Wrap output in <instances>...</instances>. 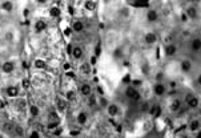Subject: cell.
Returning a JSON list of instances; mask_svg holds the SVG:
<instances>
[{
  "label": "cell",
  "mask_w": 201,
  "mask_h": 138,
  "mask_svg": "<svg viewBox=\"0 0 201 138\" xmlns=\"http://www.w3.org/2000/svg\"><path fill=\"white\" fill-rule=\"evenodd\" d=\"M72 28L71 27H67V28H65L64 29V36H67V37H69V36H71V34H72Z\"/></svg>",
  "instance_id": "34"
},
{
  "label": "cell",
  "mask_w": 201,
  "mask_h": 138,
  "mask_svg": "<svg viewBox=\"0 0 201 138\" xmlns=\"http://www.w3.org/2000/svg\"><path fill=\"white\" fill-rule=\"evenodd\" d=\"M69 134H71V136H73V137H75V136H77V134H80V131H79V130H72L71 133H69Z\"/></svg>",
  "instance_id": "40"
},
{
  "label": "cell",
  "mask_w": 201,
  "mask_h": 138,
  "mask_svg": "<svg viewBox=\"0 0 201 138\" xmlns=\"http://www.w3.org/2000/svg\"><path fill=\"white\" fill-rule=\"evenodd\" d=\"M96 6H97L96 2H91V0L84 2V8L87 9V11H95V9H96Z\"/></svg>",
  "instance_id": "21"
},
{
  "label": "cell",
  "mask_w": 201,
  "mask_h": 138,
  "mask_svg": "<svg viewBox=\"0 0 201 138\" xmlns=\"http://www.w3.org/2000/svg\"><path fill=\"white\" fill-rule=\"evenodd\" d=\"M176 52H177V47H176L174 44H168V45H165L164 53L167 57H173L176 55Z\"/></svg>",
  "instance_id": "5"
},
{
  "label": "cell",
  "mask_w": 201,
  "mask_h": 138,
  "mask_svg": "<svg viewBox=\"0 0 201 138\" xmlns=\"http://www.w3.org/2000/svg\"><path fill=\"white\" fill-rule=\"evenodd\" d=\"M181 20H183V21H187V20H188V16L185 15V12L181 15Z\"/></svg>",
  "instance_id": "41"
},
{
  "label": "cell",
  "mask_w": 201,
  "mask_h": 138,
  "mask_svg": "<svg viewBox=\"0 0 201 138\" xmlns=\"http://www.w3.org/2000/svg\"><path fill=\"white\" fill-rule=\"evenodd\" d=\"M60 13H61V11H60L59 7H51V8H49V16H51V17L56 19V17L60 16Z\"/></svg>",
  "instance_id": "24"
},
{
  "label": "cell",
  "mask_w": 201,
  "mask_h": 138,
  "mask_svg": "<svg viewBox=\"0 0 201 138\" xmlns=\"http://www.w3.org/2000/svg\"><path fill=\"white\" fill-rule=\"evenodd\" d=\"M180 108H181V100L180 98H174V100L172 101V104H170V110H172L173 113L179 112Z\"/></svg>",
  "instance_id": "18"
},
{
  "label": "cell",
  "mask_w": 201,
  "mask_h": 138,
  "mask_svg": "<svg viewBox=\"0 0 201 138\" xmlns=\"http://www.w3.org/2000/svg\"><path fill=\"white\" fill-rule=\"evenodd\" d=\"M29 113H31L32 117H37L39 113H40V109L37 108V105H31L29 106Z\"/></svg>",
  "instance_id": "28"
},
{
  "label": "cell",
  "mask_w": 201,
  "mask_h": 138,
  "mask_svg": "<svg viewBox=\"0 0 201 138\" xmlns=\"http://www.w3.org/2000/svg\"><path fill=\"white\" fill-rule=\"evenodd\" d=\"M75 98H76V94H75V92L68 90V92H67V100H68V101H73Z\"/></svg>",
  "instance_id": "31"
},
{
  "label": "cell",
  "mask_w": 201,
  "mask_h": 138,
  "mask_svg": "<svg viewBox=\"0 0 201 138\" xmlns=\"http://www.w3.org/2000/svg\"><path fill=\"white\" fill-rule=\"evenodd\" d=\"M71 69H72V65H71V64H69V62H65L64 64V71H71Z\"/></svg>",
  "instance_id": "37"
},
{
  "label": "cell",
  "mask_w": 201,
  "mask_h": 138,
  "mask_svg": "<svg viewBox=\"0 0 201 138\" xmlns=\"http://www.w3.org/2000/svg\"><path fill=\"white\" fill-rule=\"evenodd\" d=\"M68 11L71 12V13H73V9H72V7H68Z\"/></svg>",
  "instance_id": "46"
},
{
  "label": "cell",
  "mask_w": 201,
  "mask_h": 138,
  "mask_svg": "<svg viewBox=\"0 0 201 138\" xmlns=\"http://www.w3.org/2000/svg\"><path fill=\"white\" fill-rule=\"evenodd\" d=\"M59 126V122H49V124L47 125V127H48V129H56V127Z\"/></svg>",
  "instance_id": "35"
},
{
  "label": "cell",
  "mask_w": 201,
  "mask_h": 138,
  "mask_svg": "<svg viewBox=\"0 0 201 138\" xmlns=\"http://www.w3.org/2000/svg\"><path fill=\"white\" fill-rule=\"evenodd\" d=\"M6 37H7V40H8V41H11V40H12V34H11V33H7V34H6Z\"/></svg>",
  "instance_id": "42"
},
{
  "label": "cell",
  "mask_w": 201,
  "mask_h": 138,
  "mask_svg": "<svg viewBox=\"0 0 201 138\" xmlns=\"http://www.w3.org/2000/svg\"><path fill=\"white\" fill-rule=\"evenodd\" d=\"M160 113H161V108H160L159 105H152L149 109V114L153 116V117H159Z\"/></svg>",
  "instance_id": "20"
},
{
  "label": "cell",
  "mask_w": 201,
  "mask_h": 138,
  "mask_svg": "<svg viewBox=\"0 0 201 138\" xmlns=\"http://www.w3.org/2000/svg\"><path fill=\"white\" fill-rule=\"evenodd\" d=\"M87 121H88L87 113H85V112H80L79 114H77V122H79L80 125H85V124H87Z\"/></svg>",
  "instance_id": "19"
},
{
  "label": "cell",
  "mask_w": 201,
  "mask_h": 138,
  "mask_svg": "<svg viewBox=\"0 0 201 138\" xmlns=\"http://www.w3.org/2000/svg\"><path fill=\"white\" fill-rule=\"evenodd\" d=\"M0 138H6V136H2V134H0Z\"/></svg>",
  "instance_id": "47"
},
{
  "label": "cell",
  "mask_w": 201,
  "mask_h": 138,
  "mask_svg": "<svg viewBox=\"0 0 201 138\" xmlns=\"http://www.w3.org/2000/svg\"><path fill=\"white\" fill-rule=\"evenodd\" d=\"M196 138H201V130L197 131V136H196Z\"/></svg>",
  "instance_id": "45"
},
{
  "label": "cell",
  "mask_w": 201,
  "mask_h": 138,
  "mask_svg": "<svg viewBox=\"0 0 201 138\" xmlns=\"http://www.w3.org/2000/svg\"><path fill=\"white\" fill-rule=\"evenodd\" d=\"M6 94L11 98H16L19 96V88L17 86H8L6 89Z\"/></svg>",
  "instance_id": "10"
},
{
  "label": "cell",
  "mask_w": 201,
  "mask_h": 138,
  "mask_svg": "<svg viewBox=\"0 0 201 138\" xmlns=\"http://www.w3.org/2000/svg\"><path fill=\"white\" fill-rule=\"evenodd\" d=\"M47 29V23L42 20V19H39V20H36V23H35V31H36L37 33L39 32H43Z\"/></svg>",
  "instance_id": "12"
},
{
  "label": "cell",
  "mask_w": 201,
  "mask_h": 138,
  "mask_svg": "<svg viewBox=\"0 0 201 138\" xmlns=\"http://www.w3.org/2000/svg\"><path fill=\"white\" fill-rule=\"evenodd\" d=\"M33 65H35L36 69H46L47 68V62L44 60H42V58H36L35 62H33Z\"/></svg>",
  "instance_id": "23"
},
{
  "label": "cell",
  "mask_w": 201,
  "mask_h": 138,
  "mask_svg": "<svg viewBox=\"0 0 201 138\" xmlns=\"http://www.w3.org/2000/svg\"><path fill=\"white\" fill-rule=\"evenodd\" d=\"M125 96H127L129 100H133V101H139L140 100V93L136 88H133L132 85L128 86L127 89H125Z\"/></svg>",
  "instance_id": "2"
},
{
  "label": "cell",
  "mask_w": 201,
  "mask_h": 138,
  "mask_svg": "<svg viewBox=\"0 0 201 138\" xmlns=\"http://www.w3.org/2000/svg\"><path fill=\"white\" fill-rule=\"evenodd\" d=\"M22 85H23V88H24V89H28V88H29V85H31V82H29V80H23Z\"/></svg>",
  "instance_id": "36"
},
{
  "label": "cell",
  "mask_w": 201,
  "mask_h": 138,
  "mask_svg": "<svg viewBox=\"0 0 201 138\" xmlns=\"http://www.w3.org/2000/svg\"><path fill=\"white\" fill-rule=\"evenodd\" d=\"M2 9L6 12H11L13 9V3L12 2H3L2 3Z\"/></svg>",
  "instance_id": "26"
},
{
  "label": "cell",
  "mask_w": 201,
  "mask_h": 138,
  "mask_svg": "<svg viewBox=\"0 0 201 138\" xmlns=\"http://www.w3.org/2000/svg\"><path fill=\"white\" fill-rule=\"evenodd\" d=\"M197 84H199V85H201V75L197 77Z\"/></svg>",
  "instance_id": "43"
},
{
  "label": "cell",
  "mask_w": 201,
  "mask_h": 138,
  "mask_svg": "<svg viewBox=\"0 0 201 138\" xmlns=\"http://www.w3.org/2000/svg\"><path fill=\"white\" fill-rule=\"evenodd\" d=\"M107 109V114L109 116V117H115V116H117L119 114V112H120V109H119V106L116 105V104H109V105L105 108Z\"/></svg>",
  "instance_id": "6"
},
{
  "label": "cell",
  "mask_w": 201,
  "mask_h": 138,
  "mask_svg": "<svg viewBox=\"0 0 201 138\" xmlns=\"http://www.w3.org/2000/svg\"><path fill=\"white\" fill-rule=\"evenodd\" d=\"M72 28V31L73 32H76V33H80V32H83L84 31V23L83 21H80V20H75L73 24L71 25Z\"/></svg>",
  "instance_id": "11"
},
{
  "label": "cell",
  "mask_w": 201,
  "mask_h": 138,
  "mask_svg": "<svg viewBox=\"0 0 201 138\" xmlns=\"http://www.w3.org/2000/svg\"><path fill=\"white\" fill-rule=\"evenodd\" d=\"M180 68H181L184 73H189L192 71V62H190V60H183L181 64H180Z\"/></svg>",
  "instance_id": "13"
},
{
  "label": "cell",
  "mask_w": 201,
  "mask_h": 138,
  "mask_svg": "<svg viewBox=\"0 0 201 138\" xmlns=\"http://www.w3.org/2000/svg\"><path fill=\"white\" fill-rule=\"evenodd\" d=\"M96 101H97V100H96V97H95L93 94L89 96V98H88V105H89V106H95V105L97 104Z\"/></svg>",
  "instance_id": "30"
},
{
  "label": "cell",
  "mask_w": 201,
  "mask_h": 138,
  "mask_svg": "<svg viewBox=\"0 0 201 138\" xmlns=\"http://www.w3.org/2000/svg\"><path fill=\"white\" fill-rule=\"evenodd\" d=\"M200 112H201V110H200Z\"/></svg>",
  "instance_id": "49"
},
{
  "label": "cell",
  "mask_w": 201,
  "mask_h": 138,
  "mask_svg": "<svg viewBox=\"0 0 201 138\" xmlns=\"http://www.w3.org/2000/svg\"><path fill=\"white\" fill-rule=\"evenodd\" d=\"M80 93H81V96H84V97L92 96V86L89 85V84H83V85L80 86Z\"/></svg>",
  "instance_id": "8"
},
{
  "label": "cell",
  "mask_w": 201,
  "mask_h": 138,
  "mask_svg": "<svg viewBox=\"0 0 201 138\" xmlns=\"http://www.w3.org/2000/svg\"><path fill=\"white\" fill-rule=\"evenodd\" d=\"M56 106H57L59 112H64L65 109H67V101L63 100V98H57V101H56Z\"/></svg>",
  "instance_id": "22"
},
{
  "label": "cell",
  "mask_w": 201,
  "mask_h": 138,
  "mask_svg": "<svg viewBox=\"0 0 201 138\" xmlns=\"http://www.w3.org/2000/svg\"><path fill=\"white\" fill-rule=\"evenodd\" d=\"M28 138H40V133H39L37 130H33V131L29 133Z\"/></svg>",
  "instance_id": "33"
},
{
  "label": "cell",
  "mask_w": 201,
  "mask_h": 138,
  "mask_svg": "<svg viewBox=\"0 0 201 138\" xmlns=\"http://www.w3.org/2000/svg\"><path fill=\"white\" fill-rule=\"evenodd\" d=\"M185 15L189 19H197V8L196 7H188L185 9Z\"/></svg>",
  "instance_id": "17"
},
{
  "label": "cell",
  "mask_w": 201,
  "mask_h": 138,
  "mask_svg": "<svg viewBox=\"0 0 201 138\" xmlns=\"http://www.w3.org/2000/svg\"><path fill=\"white\" fill-rule=\"evenodd\" d=\"M200 127H201L200 120H192V121H190V124H189V130L190 131L197 133V131H200Z\"/></svg>",
  "instance_id": "15"
},
{
  "label": "cell",
  "mask_w": 201,
  "mask_h": 138,
  "mask_svg": "<svg viewBox=\"0 0 201 138\" xmlns=\"http://www.w3.org/2000/svg\"><path fill=\"white\" fill-rule=\"evenodd\" d=\"M153 92L156 96L161 97L167 93V86H165L163 82H157V84H154V86H153Z\"/></svg>",
  "instance_id": "3"
},
{
  "label": "cell",
  "mask_w": 201,
  "mask_h": 138,
  "mask_svg": "<svg viewBox=\"0 0 201 138\" xmlns=\"http://www.w3.org/2000/svg\"><path fill=\"white\" fill-rule=\"evenodd\" d=\"M99 105H101V106H104V108H107L108 105H109V102H108V100L105 98L104 96H101L99 98Z\"/></svg>",
  "instance_id": "29"
},
{
  "label": "cell",
  "mask_w": 201,
  "mask_h": 138,
  "mask_svg": "<svg viewBox=\"0 0 201 138\" xmlns=\"http://www.w3.org/2000/svg\"><path fill=\"white\" fill-rule=\"evenodd\" d=\"M15 130L17 131V134H19V136H23V129H22V127H19V126H17Z\"/></svg>",
  "instance_id": "39"
},
{
  "label": "cell",
  "mask_w": 201,
  "mask_h": 138,
  "mask_svg": "<svg viewBox=\"0 0 201 138\" xmlns=\"http://www.w3.org/2000/svg\"><path fill=\"white\" fill-rule=\"evenodd\" d=\"M141 85H143L141 80H139V78H135V80H132V86L133 88H136V89H137V88L141 86Z\"/></svg>",
  "instance_id": "32"
},
{
  "label": "cell",
  "mask_w": 201,
  "mask_h": 138,
  "mask_svg": "<svg viewBox=\"0 0 201 138\" xmlns=\"http://www.w3.org/2000/svg\"><path fill=\"white\" fill-rule=\"evenodd\" d=\"M190 49L192 52H200L201 49V39H193L190 43Z\"/></svg>",
  "instance_id": "16"
},
{
  "label": "cell",
  "mask_w": 201,
  "mask_h": 138,
  "mask_svg": "<svg viewBox=\"0 0 201 138\" xmlns=\"http://www.w3.org/2000/svg\"><path fill=\"white\" fill-rule=\"evenodd\" d=\"M120 13H121L123 16H128V13H129V11H128V8H123L121 11H120Z\"/></svg>",
  "instance_id": "38"
},
{
  "label": "cell",
  "mask_w": 201,
  "mask_h": 138,
  "mask_svg": "<svg viewBox=\"0 0 201 138\" xmlns=\"http://www.w3.org/2000/svg\"><path fill=\"white\" fill-rule=\"evenodd\" d=\"M200 52H201V49H200Z\"/></svg>",
  "instance_id": "48"
},
{
  "label": "cell",
  "mask_w": 201,
  "mask_h": 138,
  "mask_svg": "<svg viewBox=\"0 0 201 138\" xmlns=\"http://www.w3.org/2000/svg\"><path fill=\"white\" fill-rule=\"evenodd\" d=\"M28 15H29V11L28 9H24V16H28Z\"/></svg>",
  "instance_id": "44"
},
{
  "label": "cell",
  "mask_w": 201,
  "mask_h": 138,
  "mask_svg": "<svg viewBox=\"0 0 201 138\" xmlns=\"http://www.w3.org/2000/svg\"><path fill=\"white\" fill-rule=\"evenodd\" d=\"M2 71H3V73H6V75H9V73H12V72L15 71V64H13L12 61H6V62H3Z\"/></svg>",
  "instance_id": "7"
},
{
  "label": "cell",
  "mask_w": 201,
  "mask_h": 138,
  "mask_svg": "<svg viewBox=\"0 0 201 138\" xmlns=\"http://www.w3.org/2000/svg\"><path fill=\"white\" fill-rule=\"evenodd\" d=\"M147 20L149 23H154L159 20V12L156 11V9H149L147 12Z\"/></svg>",
  "instance_id": "9"
},
{
  "label": "cell",
  "mask_w": 201,
  "mask_h": 138,
  "mask_svg": "<svg viewBox=\"0 0 201 138\" xmlns=\"http://www.w3.org/2000/svg\"><path fill=\"white\" fill-rule=\"evenodd\" d=\"M144 41H145V44H148V45H153V44L157 41V34H156L154 32H148V33H145Z\"/></svg>",
  "instance_id": "4"
},
{
  "label": "cell",
  "mask_w": 201,
  "mask_h": 138,
  "mask_svg": "<svg viewBox=\"0 0 201 138\" xmlns=\"http://www.w3.org/2000/svg\"><path fill=\"white\" fill-rule=\"evenodd\" d=\"M185 101H187V105L190 109H197L200 105V98L197 96H193V94H187Z\"/></svg>",
  "instance_id": "1"
},
{
  "label": "cell",
  "mask_w": 201,
  "mask_h": 138,
  "mask_svg": "<svg viewBox=\"0 0 201 138\" xmlns=\"http://www.w3.org/2000/svg\"><path fill=\"white\" fill-rule=\"evenodd\" d=\"M80 72L84 73V75H89L91 73V64H88V62H84L80 65Z\"/></svg>",
  "instance_id": "25"
},
{
  "label": "cell",
  "mask_w": 201,
  "mask_h": 138,
  "mask_svg": "<svg viewBox=\"0 0 201 138\" xmlns=\"http://www.w3.org/2000/svg\"><path fill=\"white\" fill-rule=\"evenodd\" d=\"M71 55L73 56V58H76V60H80V58H83V56H84L83 48H80V47H73Z\"/></svg>",
  "instance_id": "14"
},
{
  "label": "cell",
  "mask_w": 201,
  "mask_h": 138,
  "mask_svg": "<svg viewBox=\"0 0 201 138\" xmlns=\"http://www.w3.org/2000/svg\"><path fill=\"white\" fill-rule=\"evenodd\" d=\"M130 4H132L133 7H136V8H148L149 7L148 2H132Z\"/></svg>",
  "instance_id": "27"
}]
</instances>
